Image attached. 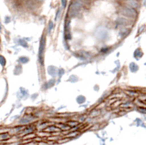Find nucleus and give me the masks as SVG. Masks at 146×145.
Instances as JSON below:
<instances>
[{
	"label": "nucleus",
	"instance_id": "obj_18",
	"mask_svg": "<svg viewBox=\"0 0 146 145\" xmlns=\"http://www.w3.org/2000/svg\"><path fill=\"white\" fill-rule=\"evenodd\" d=\"M25 145H38V144L33 142H31V143H29V144H25Z\"/></svg>",
	"mask_w": 146,
	"mask_h": 145
},
{
	"label": "nucleus",
	"instance_id": "obj_4",
	"mask_svg": "<svg viewBox=\"0 0 146 145\" xmlns=\"http://www.w3.org/2000/svg\"><path fill=\"white\" fill-rule=\"evenodd\" d=\"M127 4V7H129L131 8H138L139 7V2L137 1V0H128V1L126 2Z\"/></svg>",
	"mask_w": 146,
	"mask_h": 145
},
{
	"label": "nucleus",
	"instance_id": "obj_3",
	"mask_svg": "<svg viewBox=\"0 0 146 145\" xmlns=\"http://www.w3.org/2000/svg\"><path fill=\"white\" fill-rule=\"evenodd\" d=\"M122 14H123V16H125V17H135L137 16L136 12H135V10L133 9V8H131V7H125V8H123Z\"/></svg>",
	"mask_w": 146,
	"mask_h": 145
},
{
	"label": "nucleus",
	"instance_id": "obj_21",
	"mask_svg": "<svg viewBox=\"0 0 146 145\" xmlns=\"http://www.w3.org/2000/svg\"><path fill=\"white\" fill-rule=\"evenodd\" d=\"M1 29H2V28H1V25H0V31H1Z\"/></svg>",
	"mask_w": 146,
	"mask_h": 145
},
{
	"label": "nucleus",
	"instance_id": "obj_17",
	"mask_svg": "<svg viewBox=\"0 0 146 145\" xmlns=\"http://www.w3.org/2000/svg\"><path fill=\"white\" fill-rule=\"evenodd\" d=\"M67 1H68V0H61V5H62L63 7H66V6H67Z\"/></svg>",
	"mask_w": 146,
	"mask_h": 145
},
{
	"label": "nucleus",
	"instance_id": "obj_22",
	"mask_svg": "<svg viewBox=\"0 0 146 145\" xmlns=\"http://www.w3.org/2000/svg\"><path fill=\"white\" fill-rule=\"evenodd\" d=\"M80 1H83V0H80Z\"/></svg>",
	"mask_w": 146,
	"mask_h": 145
},
{
	"label": "nucleus",
	"instance_id": "obj_13",
	"mask_svg": "<svg viewBox=\"0 0 146 145\" xmlns=\"http://www.w3.org/2000/svg\"><path fill=\"white\" fill-rule=\"evenodd\" d=\"M55 28V23L53 21H49L48 23V33H50L52 31V29H54Z\"/></svg>",
	"mask_w": 146,
	"mask_h": 145
},
{
	"label": "nucleus",
	"instance_id": "obj_2",
	"mask_svg": "<svg viewBox=\"0 0 146 145\" xmlns=\"http://www.w3.org/2000/svg\"><path fill=\"white\" fill-rule=\"evenodd\" d=\"M81 7H82V4H81V1H80V0L72 2L70 5V16L71 17H76L78 15V13L80 12Z\"/></svg>",
	"mask_w": 146,
	"mask_h": 145
},
{
	"label": "nucleus",
	"instance_id": "obj_16",
	"mask_svg": "<svg viewBox=\"0 0 146 145\" xmlns=\"http://www.w3.org/2000/svg\"><path fill=\"white\" fill-rule=\"evenodd\" d=\"M11 21V17H6V19H5V23H9Z\"/></svg>",
	"mask_w": 146,
	"mask_h": 145
},
{
	"label": "nucleus",
	"instance_id": "obj_5",
	"mask_svg": "<svg viewBox=\"0 0 146 145\" xmlns=\"http://www.w3.org/2000/svg\"><path fill=\"white\" fill-rule=\"evenodd\" d=\"M128 23V20L123 17H119L116 19V24L117 25H126Z\"/></svg>",
	"mask_w": 146,
	"mask_h": 145
},
{
	"label": "nucleus",
	"instance_id": "obj_20",
	"mask_svg": "<svg viewBox=\"0 0 146 145\" xmlns=\"http://www.w3.org/2000/svg\"><path fill=\"white\" fill-rule=\"evenodd\" d=\"M143 5H144V6L146 7V0H144V3H143Z\"/></svg>",
	"mask_w": 146,
	"mask_h": 145
},
{
	"label": "nucleus",
	"instance_id": "obj_7",
	"mask_svg": "<svg viewBox=\"0 0 146 145\" xmlns=\"http://www.w3.org/2000/svg\"><path fill=\"white\" fill-rule=\"evenodd\" d=\"M9 138H11V136L9 133L7 132H5V133H2V134H0V140H7Z\"/></svg>",
	"mask_w": 146,
	"mask_h": 145
},
{
	"label": "nucleus",
	"instance_id": "obj_11",
	"mask_svg": "<svg viewBox=\"0 0 146 145\" xmlns=\"http://www.w3.org/2000/svg\"><path fill=\"white\" fill-rule=\"evenodd\" d=\"M32 130H32V129H30V128H27V129H25V131L23 130L21 133H19V137H21V136H23V135L29 134V132H31Z\"/></svg>",
	"mask_w": 146,
	"mask_h": 145
},
{
	"label": "nucleus",
	"instance_id": "obj_8",
	"mask_svg": "<svg viewBox=\"0 0 146 145\" xmlns=\"http://www.w3.org/2000/svg\"><path fill=\"white\" fill-rule=\"evenodd\" d=\"M98 35V37L100 38H104L105 37L107 36V31L106 30H104V29H100V32L97 33Z\"/></svg>",
	"mask_w": 146,
	"mask_h": 145
},
{
	"label": "nucleus",
	"instance_id": "obj_14",
	"mask_svg": "<svg viewBox=\"0 0 146 145\" xmlns=\"http://www.w3.org/2000/svg\"><path fill=\"white\" fill-rule=\"evenodd\" d=\"M0 64H1L2 66L6 65V58H5L4 56H0Z\"/></svg>",
	"mask_w": 146,
	"mask_h": 145
},
{
	"label": "nucleus",
	"instance_id": "obj_15",
	"mask_svg": "<svg viewBox=\"0 0 146 145\" xmlns=\"http://www.w3.org/2000/svg\"><path fill=\"white\" fill-rule=\"evenodd\" d=\"M61 14V9L60 8H58V11H57V14H56V19H59V15Z\"/></svg>",
	"mask_w": 146,
	"mask_h": 145
},
{
	"label": "nucleus",
	"instance_id": "obj_10",
	"mask_svg": "<svg viewBox=\"0 0 146 145\" xmlns=\"http://www.w3.org/2000/svg\"><path fill=\"white\" fill-rule=\"evenodd\" d=\"M19 62L20 63H23V64H26V63H27L29 61V58H27V57H26V56H24V57H20L19 58Z\"/></svg>",
	"mask_w": 146,
	"mask_h": 145
},
{
	"label": "nucleus",
	"instance_id": "obj_23",
	"mask_svg": "<svg viewBox=\"0 0 146 145\" xmlns=\"http://www.w3.org/2000/svg\"><path fill=\"white\" fill-rule=\"evenodd\" d=\"M0 49H1V48H0Z\"/></svg>",
	"mask_w": 146,
	"mask_h": 145
},
{
	"label": "nucleus",
	"instance_id": "obj_1",
	"mask_svg": "<svg viewBox=\"0 0 146 145\" xmlns=\"http://www.w3.org/2000/svg\"><path fill=\"white\" fill-rule=\"evenodd\" d=\"M45 49H46V37H45V34H43L42 37L40 38L39 47H38V60L40 62V64H43Z\"/></svg>",
	"mask_w": 146,
	"mask_h": 145
},
{
	"label": "nucleus",
	"instance_id": "obj_6",
	"mask_svg": "<svg viewBox=\"0 0 146 145\" xmlns=\"http://www.w3.org/2000/svg\"><path fill=\"white\" fill-rule=\"evenodd\" d=\"M58 130L59 129H58L57 127H55V126H49L44 130V131H46V132H50V133L54 132V131H58Z\"/></svg>",
	"mask_w": 146,
	"mask_h": 145
},
{
	"label": "nucleus",
	"instance_id": "obj_19",
	"mask_svg": "<svg viewBox=\"0 0 146 145\" xmlns=\"http://www.w3.org/2000/svg\"><path fill=\"white\" fill-rule=\"evenodd\" d=\"M9 145H19L18 143H17V142H14L13 144H9Z\"/></svg>",
	"mask_w": 146,
	"mask_h": 145
},
{
	"label": "nucleus",
	"instance_id": "obj_12",
	"mask_svg": "<svg viewBox=\"0 0 146 145\" xmlns=\"http://www.w3.org/2000/svg\"><path fill=\"white\" fill-rule=\"evenodd\" d=\"M36 137L35 133H29L26 136H24V140H27V139H35Z\"/></svg>",
	"mask_w": 146,
	"mask_h": 145
},
{
	"label": "nucleus",
	"instance_id": "obj_9",
	"mask_svg": "<svg viewBox=\"0 0 146 145\" xmlns=\"http://www.w3.org/2000/svg\"><path fill=\"white\" fill-rule=\"evenodd\" d=\"M18 43H19V45L21 47L23 48H27L29 47V44H27V40L25 38H20L19 40H18Z\"/></svg>",
	"mask_w": 146,
	"mask_h": 145
}]
</instances>
